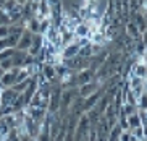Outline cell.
Instances as JSON below:
<instances>
[{
	"label": "cell",
	"instance_id": "83f0119b",
	"mask_svg": "<svg viewBox=\"0 0 147 141\" xmlns=\"http://www.w3.org/2000/svg\"><path fill=\"white\" fill-rule=\"evenodd\" d=\"M16 2H18L20 5H24V3H28V0H16Z\"/></svg>",
	"mask_w": 147,
	"mask_h": 141
},
{
	"label": "cell",
	"instance_id": "9c48e42d",
	"mask_svg": "<svg viewBox=\"0 0 147 141\" xmlns=\"http://www.w3.org/2000/svg\"><path fill=\"white\" fill-rule=\"evenodd\" d=\"M28 50H15V54L11 55V62H13V67L18 68H23V63H24V59H26Z\"/></svg>",
	"mask_w": 147,
	"mask_h": 141
},
{
	"label": "cell",
	"instance_id": "8fae6325",
	"mask_svg": "<svg viewBox=\"0 0 147 141\" xmlns=\"http://www.w3.org/2000/svg\"><path fill=\"white\" fill-rule=\"evenodd\" d=\"M73 33H74L76 37H87V36H89V26H87L84 21H81L76 28H74Z\"/></svg>",
	"mask_w": 147,
	"mask_h": 141
},
{
	"label": "cell",
	"instance_id": "7a4b0ae2",
	"mask_svg": "<svg viewBox=\"0 0 147 141\" xmlns=\"http://www.w3.org/2000/svg\"><path fill=\"white\" fill-rule=\"evenodd\" d=\"M102 96H104V89H100V88H99V89L95 91L94 94H91V96L84 97V102H82V110L87 112V110H91V109H94Z\"/></svg>",
	"mask_w": 147,
	"mask_h": 141
},
{
	"label": "cell",
	"instance_id": "3957f363",
	"mask_svg": "<svg viewBox=\"0 0 147 141\" xmlns=\"http://www.w3.org/2000/svg\"><path fill=\"white\" fill-rule=\"evenodd\" d=\"M95 80V72L92 68H82V70H78L76 73V81H78V86L81 84H86V83H91Z\"/></svg>",
	"mask_w": 147,
	"mask_h": 141
},
{
	"label": "cell",
	"instance_id": "277c9868",
	"mask_svg": "<svg viewBox=\"0 0 147 141\" xmlns=\"http://www.w3.org/2000/svg\"><path fill=\"white\" fill-rule=\"evenodd\" d=\"M100 84L102 83H99L97 80H94V81H91V83H86V84H81L78 88V93H79V97H87V96H91V94H94L95 91L100 88Z\"/></svg>",
	"mask_w": 147,
	"mask_h": 141
},
{
	"label": "cell",
	"instance_id": "e0dca14e",
	"mask_svg": "<svg viewBox=\"0 0 147 141\" xmlns=\"http://www.w3.org/2000/svg\"><path fill=\"white\" fill-rule=\"evenodd\" d=\"M29 81H31V78H28V80H23V81H18V83H15L11 88H13L16 93H24V89L28 88V84H29Z\"/></svg>",
	"mask_w": 147,
	"mask_h": 141
},
{
	"label": "cell",
	"instance_id": "f546056e",
	"mask_svg": "<svg viewBox=\"0 0 147 141\" xmlns=\"http://www.w3.org/2000/svg\"><path fill=\"white\" fill-rule=\"evenodd\" d=\"M2 75H3V68H2V67H0V76H2Z\"/></svg>",
	"mask_w": 147,
	"mask_h": 141
},
{
	"label": "cell",
	"instance_id": "7402d4cb",
	"mask_svg": "<svg viewBox=\"0 0 147 141\" xmlns=\"http://www.w3.org/2000/svg\"><path fill=\"white\" fill-rule=\"evenodd\" d=\"M0 67L3 68V72H8V70L13 68V62H11V57H10V59L2 60V62H0Z\"/></svg>",
	"mask_w": 147,
	"mask_h": 141
},
{
	"label": "cell",
	"instance_id": "7c38bea8",
	"mask_svg": "<svg viewBox=\"0 0 147 141\" xmlns=\"http://www.w3.org/2000/svg\"><path fill=\"white\" fill-rule=\"evenodd\" d=\"M26 29H29L32 34H40L39 33V18H36V16L29 18L26 23Z\"/></svg>",
	"mask_w": 147,
	"mask_h": 141
},
{
	"label": "cell",
	"instance_id": "44dd1931",
	"mask_svg": "<svg viewBox=\"0 0 147 141\" xmlns=\"http://www.w3.org/2000/svg\"><path fill=\"white\" fill-rule=\"evenodd\" d=\"M138 110H147V94H142L138 99Z\"/></svg>",
	"mask_w": 147,
	"mask_h": 141
},
{
	"label": "cell",
	"instance_id": "5b68a950",
	"mask_svg": "<svg viewBox=\"0 0 147 141\" xmlns=\"http://www.w3.org/2000/svg\"><path fill=\"white\" fill-rule=\"evenodd\" d=\"M42 44H44V34H34L32 36V42H31V47L28 49V54L37 57L42 50Z\"/></svg>",
	"mask_w": 147,
	"mask_h": 141
},
{
	"label": "cell",
	"instance_id": "1f68e13d",
	"mask_svg": "<svg viewBox=\"0 0 147 141\" xmlns=\"http://www.w3.org/2000/svg\"><path fill=\"white\" fill-rule=\"evenodd\" d=\"M2 106H3V104H2V99H0V109H2Z\"/></svg>",
	"mask_w": 147,
	"mask_h": 141
},
{
	"label": "cell",
	"instance_id": "603a6c76",
	"mask_svg": "<svg viewBox=\"0 0 147 141\" xmlns=\"http://www.w3.org/2000/svg\"><path fill=\"white\" fill-rule=\"evenodd\" d=\"M8 133H10L8 125H7L3 120L0 119V136H2V138H7V135H8Z\"/></svg>",
	"mask_w": 147,
	"mask_h": 141
},
{
	"label": "cell",
	"instance_id": "52a82bcc",
	"mask_svg": "<svg viewBox=\"0 0 147 141\" xmlns=\"http://www.w3.org/2000/svg\"><path fill=\"white\" fill-rule=\"evenodd\" d=\"M78 50H79V44L76 42V39H74L73 42L66 44V46H63V49H61V57L63 59H71V57H76L78 55Z\"/></svg>",
	"mask_w": 147,
	"mask_h": 141
},
{
	"label": "cell",
	"instance_id": "9a60e30c",
	"mask_svg": "<svg viewBox=\"0 0 147 141\" xmlns=\"http://www.w3.org/2000/svg\"><path fill=\"white\" fill-rule=\"evenodd\" d=\"M50 26H52L50 16H45V18H42V20H39V33L40 34H45V31H47Z\"/></svg>",
	"mask_w": 147,
	"mask_h": 141
},
{
	"label": "cell",
	"instance_id": "4fadbf2b",
	"mask_svg": "<svg viewBox=\"0 0 147 141\" xmlns=\"http://www.w3.org/2000/svg\"><path fill=\"white\" fill-rule=\"evenodd\" d=\"M78 55L82 57V59H91V57L94 55V54H92V46H91V42L86 44V46H81V47H79Z\"/></svg>",
	"mask_w": 147,
	"mask_h": 141
},
{
	"label": "cell",
	"instance_id": "d4e9b609",
	"mask_svg": "<svg viewBox=\"0 0 147 141\" xmlns=\"http://www.w3.org/2000/svg\"><path fill=\"white\" fill-rule=\"evenodd\" d=\"M7 36H8V26H2L0 25V39L7 37Z\"/></svg>",
	"mask_w": 147,
	"mask_h": 141
},
{
	"label": "cell",
	"instance_id": "ba28073f",
	"mask_svg": "<svg viewBox=\"0 0 147 141\" xmlns=\"http://www.w3.org/2000/svg\"><path fill=\"white\" fill-rule=\"evenodd\" d=\"M18 94L16 91L13 89V88H3V93H2V104L3 106H11V104L15 102V99L18 97Z\"/></svg>",
	"mask_w": 147,
	"mask_h": 141
},
{
	"label": "cell",
	"instance_id": "cb8c5ba5",
	"mask_svg": "<svg viewBox=\"0 0 147 141\" xmlns=\"http://www.w3.org/2000/svg\"><path fill=\"white\" fill-rule=\"evenodd\" d=\"M138 115L141 119V125L147 127V110H138Z\"/></svg>",
	"mask_w": 147,
	"mask_h": 141
},
{
	"label": "cell",
	"instance_id": "ffe728a7",
	"mask_svg": "<svg viewBox=\"0 0 147 141\" xmlns=\"http://www.w3.org/2000/svg\"><path fill=\"white\" fill-rule=\"evenodd\" d=\"M0 25H2V26H10V25H11L8 13L5 12L3 8H0Z\"/></svg>",
	"mask_w": 147,
	"mask_h": 141
},
{
	"label": "cell",
	"instance_id": "2e32d148",
	"mask_svg": "<svg viewBox=\"0 0 147 141\" xmlns=\"http://www.w3.org/2000/svg\"><path fill=\"white\" fill-rule=\"evenodd\" d=\"M128 125H129V130L136 128V127H141V119H139L138 112L133 114V115H128Z\"/></svg>",
	"mask_w": 147,
	"mask_h": 141
},
{
	"label": "cell",
	"instance_id": "5bb4252c",
	"mask_svg": "<svg viewBox=\"0 0 147 141\" xmlns=\"http://www.w3.org/2000/svg\"><path fill=\"white\" fill-rule=\"evenodd\" d=\"M121 131H123V130H121V127L118 123L115 125V127H112V128H110V133H108V141H118Z\"/></svg>",
	"mask_w": 147,
	"mask_h": 141
},
{
	"label": "cell",
	"instance_id": "f1b7e54d",
	"mask_svg": "<svg viewBox=\"0 0 147 141\" xmlns=\"http://www.w3.org/2000/svg\"><path fill=\"white\" fill-rule=\"evenodd\" d=\"M142 39H144V41H147V29L142 33Z\"/></svg>",
	"mask_w": 147,
	"mask_h": 141
},
{
	"label": "cell",
	"instance_id": "d6986e66",
	"mask_svg": "<svg viewBox=\"0 0 147 141\" xmlns=\"http://www.w3.org/2000/svg\"><path fill=\"white\" fill-rule=\"evenodd\" d=\"M129 131L133 133V136L136 138V140L144 141V127L142 125H141V127H136V128H131Z\"/></svg>",
	"mask_w": 147,
	"mask_h": 141
},
{
	"label": "cell",
	"instance_id": "ac0fdd59",
	"mask_svg": "<svg viewBox=\"0 0 147 141\" xmlns=\"http://www.w3.org/2000/svg\"><path fill=\"white\" fill-rule=\"evenodd\" d=\"M121 110L126 114V117L133 115V114H136V112H138V106H133V104L125 102V104H121Z\"/></svg>",
	"mask_w": 147,
	"mask_h": 141
},
{
	"label": "cell",
	"instance_id": "6da1fadb",
	"mask_svg": "<svg viewBox=\"0 0 147 141\" xmlns=\"http://www.w3.org/2000/svg\"><path fill=\"white\" fill-rule=\"evenodd\" d=\"M18 72H20L18 67H13V68L8 70V72H3V75L0 76V83H2V86H3V88H11V86L16 83Z\"/></svg>",
	"mask_w": 147,
	"mask_h": 141
},
{
	"label": "cell",
	"instance_id": "30bf717a",
	"mask_svg": "<svg viewBox=\"0 0 147 141\" xmlns=\"http://www.w3.org/2000/svg\"><path fill=\"white\" fill-rule=\"evenodd\" d=\"M126 36H129L133 41H136V39L142 37V33L138 29V26L134 25V21H129L126 25Z\"/></svg>",
	"mask_w": 147,
	"mask_h": 141
},
{
	"label": "cell",
	"instance_id": "484cf974",
	"mask_svg": "<svg viewBox=\"0 0 147 141\" xmlns=\"http://www.w3.org/2000/svg\"><path fill=\"white\" fill-rule=\"evenodd\" d=\"M91 3H99V0H82V5H91Z\"/></svg>",
	"mask_w": 147,
	"mask_h": 141
},
{
	"label": "cell",
	"instance_id": "8992f818",
	"mask_svg": "<svg viewBox=\"0 0 147 141\" xmlns=\"http://www.w3.org/2000/svg\"><path fill=\"white\" fill-rule=\"evenodd\" d=\"M32 33H31L29 29H24L23 31V34L20 36V41H18L16 44V49L18 50H28L31 47V42H32Z\"/></svg>",
	"mask_w": 147,
	"mask_h": 141
},
{
	"label": "cell",
	"instance_id": "4dcf8cb0",
	"mask_svg": "<svg viewBox=\"0 0 147 141\" xmlns=\"http://www.w3.org/2000/svg\"><path fill=\"white\" fill-rule=\"evenodd\" d=\"M144 18H146V23H147V12L144 13Z\"/></svg>",
	"mask_w": 147,
	"mask_h": 141
},
{
	"label": "cell",
	"instance_id": "4316f807",
	"mask_svg": "<svg viewBox=\"0 0 147 141\" xmlns=\"http://www.w3.org/2000/svg\"><path fill=\"white\" fill-rule=\"evenodd\" d=\"M142 89H144V94H147V80L142 81Z\"/></svg>",
	"mask_w": 147,
	"mask_h": 141
},
{
	"label": "cell",
	"instance_id": "d6a6232c",
	"mask_svg": "<svg viewBox=\"0 0 147 141\" xmlns=\"http://www.w3.org/2000/svg\"><path fill=\"white\" fill-rule=\"evenodd\" d=\"M0 141H3V138H2V136H0Z\"/></svg>",
	"mask_w": 147,
	"mask_h": 141
}]
</instances>
